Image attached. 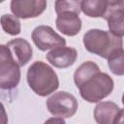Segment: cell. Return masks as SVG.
<instances>
[{"label": "cell", "instance_id": "cell-11", "mask_svg": "<svg viewBox=\"0 0 124 124\" xmlns=\"http://www.w3.org/2000/svg\"><path fill=\"white\" fill-rule=\"evenodd\" d=\"M55 23L57 29L66 36H76L81 29V19L78 14L73 12L57 15Z\"/></svg>", "mask_w": 124, "mask_h": 124}, {"label": "cell", "instance_id": "cell-20", "mask_svg": "<svg viewBox=\"0 0 124 124\" xmlns=\"http://www.w3.org/2000/svg\"><path fill=\"white\" fill-rule=\"evenodd\" d=\"M113 124H123V109L119 112L118 116L115 118Z\"/></svg>", "mask_w": 124, "mask_h": 124}, {"label": "cell", "instance_id": "cell-19", "mask_svg": "<svg viewBox=\"0 0 124 124\" xmlns=\"http://www.w3.org/2000/svg\"><path fill=\"white\" fill-rule=\"evenodd\" d=\"M44 124H66L64 119L61 117H51L45 121Z\"/></svg>", "mask_w": 124, "mask_h": 124}, {"label": "cell", "instance_id": "cell-3", "mask_svg": "<svg viewBox=\"0 0 124 124\" xmlns=\"http://www.w3.org/2000/svg\"><path fill=\"white\" fill-rule=\"evenodd\" d=\"M78 89L82 99L89 103H97L111 93L113 80L108 74L99 72L88 78Z\"/></svg>", "mask_w": 124, "mask_h": 124}, {"label": "cell", "instance_id": "cell-16", "mask_svg": "<svg viewBox=\"0 0 124 124\" xmlns=\"http://www.w3.org/2000/svg\"><path fill=\"white\" fill-rule=\"evenodd\" d=\"M124 51L120 48L114 51L111 55L108 57V65L110 71L117 76H122L124 74Z\"/></svg>", "mask_w": 124, "mask_h": 124}, {"label": "cell", "instance_id": "cell-13", "mask_svg": "<svg viewBox=\"0 0 124 124\" xmlns=\"http://www.w3.org/2000/svg\"><path fill=\"white\" fill-rule=\"evenodd\" d=\"M99 72L100 68L96 63L92 61H86L82 63L74 74V81L76 86L79 88L88 78H90L92 76Z\"/></svg>", "mask_w": 124, "mask_h": 124}, {"label": "cell", "instance_id": "cell-2", "mask_svg": "<svg viewBox=\"0 0 124 124\" xmlns=\"http://www.w3.org/2000/svg\"><path fill=\"white\" fill-rule=\"evenodd\" d=\"M82 43L86 50L106 59L114 51L123 48L121 37L101 29L88 30L83 36Z\"/></svg>", "mask_w": 124, "mask_h": 124}, {"label": "cell", "instance_id": "cell-12", "mask_svg": "<svg viewBox=\"0 0 124 124\" xmlns=\"http://www.w3.org/2000/svg\"><path fill=\"white\" fill-rule=\"evenodd\" d=\"M121 110L122 108L113 102H101L95 107L94 118L98 124H113Z\"/></svg>", "mask_w": 124, "mask_h": 124}, {"label": "cell", "instance_id": "cell-7", "mask_svg": "<svg viewBox=\"0 0 124 124\" xmlns=\"http://www.w3.org/2000/svg\"><path fill=\"white\" fill-rule=\"evenodd\" d=\"M103 17L108 22L109 32L122 38L124 34V2L122 0L108 1Z\"/></svg>", "mask_w": 124, "mask_h": 124}, {"label": "cell", "instance_id": "cell-15", "mask_svg": "<svg viewBox=\"0 0 124 124\" xmlns=\"http://www.w3.org/2000/svg\"><path fill=\"white\" fill-rule=\"evenodd\" d=\"M0 23L4 32H6L9 35L16 36L20 33L21 30L20 21L16 16L13 15H9V14L3 15L0 17Z\"/></svg>", "mask_w": 124, "mask_h": 124}, {"label": "cell", "instance_id": "cell-6", "mask_svg": "<svg viewBox=\"0 0 124 124\" xmlns=\"http://www.w3.org/2000/svg\"><path fill=\"white\" fill-rule=\"evenodd\" d=\"M32 40L36 46L42 51L65 46L66 45L65 39L47 25L37 26L32 32Z\"/></svg>", "mask_w": 124, "mask_h": 124}, {"label": "cell", "instance_id": "cell-17", "mask_svg": "<svg viewBox=\"0 0 124 124\" xmlns=\"http://www.w3.org/2000/svg\"><path fill=\"white\" fill-rule=\"evenodd\" d=\"M80 3L81 1H56L55 12L57 15L61 13H66V12H73L79 15Z\"/></svg>", "mask_w": 124, "mask_h": 124}, {"label": "cell", "instance_id": "cell-18", "mask_svg": "<svg viewBox=\"0 0 124 124\" xmlns=\"http://www.w3.org/2000/svg\"><path fill=\"white\" fill-rule=\"evenodd\" d=\"M0 124H8V115L5 110L4 105L0 102Z\"/></svg>", "mask_w": 124, "mask_h": 124}, {"label": "cell", "instance_id": "cell-8", "mask_svg": "<svg viewBox=\"0 0 124 124\" xmlns=\"http://www.w3.org/2000/svg\"><path fill=\"white\" fill-rule=\"evenodd\" d=\"M46 8L45 0H13L11 2V11L17 18L37 17Z\"/></svg>", "mask_w": 124, "mask_h": 124}, {"label": "cell", "instance_id": "cell-9", "mask_svg": "<svg viewBox=\"0 0 124 124\" xmlns=\"http://www.w3.org/2000/svg\"><path fill=\"white\" fill-rule=\"evenodd\" d=\"M78 57V51L74 47L59 46L46 53V60L56 68H68L72 66Z\"/></svg>", "mask_w": 124, "mask_h": 124}, {"label": "cell", "instance_id": "cell-5", "mask_svg": "<svg viewBox=\"0 0 124 124\" xmlns=\"http://www.w3.org/2000/svg\"><path fill=\"white\" fill-rule=\"evenodd\" d=\"M78 101L74 95L66 91H59L51 95L46 100L48 111L61 118L72 117L78 110Z\"/></svg>", "mask_w": 124, "mask_h": 124}, {"label": "cell", "instance_id": "cell-4", "mask_svg": "<svg viewBox=\"0 0 124 124\" xmlns=\"http://www.w3.org/2000/svg\"><path fill=\"white\" fill-rule=\"evenodd\" d=\"M19 80V66L15 62L9 47L6 45H0V88L3 90L14 89Z\"/></svg>", "mask_w": 124, "mask_h": 124}, {"label": "cell", "instance_id": "cell-1", "mask_svg": "<svg viewBox=\"0 0 124 124\" xmlns=\"http://www.w3.org/2000/svg\"><path fill=\"white\" fill-rule=\"evenodd\" d=\"M29 87L39 96L46 97L59 87V79L54 70L43 61L34 62L27 71Z\"/></svg>", "mask_w": 124, "mask_h": 124}, {"label": "cell", "instance_id": "cell-14", "mask_svg": "<svg viewBox=\"0 0 124 124\" xmlns=\"http://www.w3.org/2000/svg\"><path fill=\"white\" fill-rule=\"evenodd\" d=\"M107 4L105 0H84L80 3V11L89 17H103Z\"/></svg>", "mask_w": 124, "mask_h": 124}, {"label": "cell", "instance_id": "cell-10", "mask_svg": "<svg viewBox=\"0 0 124 124\" xmlns=\"http://www.w3.org/2000/svg\"><path fill=\"white\" fill-rule=\"evenodd\" d=\"M6 46L9 47L15 62L19 67L26 65L33 56V49L30 44L22 38L11 40Z\"/></svg>", "mask_w": 124, "mask_h": 124}]
</instances>
